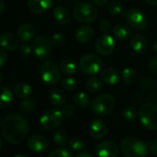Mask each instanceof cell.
Listing matches in <instances>:
<instances>
[{"label":"cell","mask_w":157,"mask_h":157,"mask_svg":"<svg viewBox=\"0 0 157 157\" xmlns=\"http://www.w3.org/2000/svg\"><path fill=\"white\" fill-rule=\"evenodd\" d=\"M1 132L9 142L18 144L23 141L27 137L29 125L23 117L19 114H11L3 120Z\"/></svg>","instance_id":"obj_1"},{"label":"cell","mask_w":157,"mask_h":157,"mask_svg":"<svg viewBox=\"0 0 157 157\" xmlns=\"http://www.w3.org/2000/svg\"><path fill=\"white\" fill-rule=\"evenodd\" d=\"M120 149L125 157H146L148 148L146 144L136 137H127L120 144Z\"/></svg>","instance_id":"obj_2"},{"label":"cell","mask_w":157,"mask_h":157,"mask_svg":"<svg viewBox=\"0 0 157 157\" xmlns=\"http://www.w3.org/2000/svg\"><path fill=\"white\" fill-rule=\"evenodd\" d=\"M72 14L74 19L78 22L91 23L96 20L98 16V10L92 4L81 2L74 6Z\"/></svg>","instance_id":"obj_3"},{"label":"cell","mask_w":157,"mask_h":157,"mask_svg":"<svg viewBox=\"0 0 157 157\" xmlns=\"http://www.w3.org/2000/svg\"><path fill=\"white\" fill-rule=\"evenodd\" d=\"M116 100L112 94H104L93 100L91 103L92 111L99 116H105L111 113L115 107Z\"/></svg>","instance_id":"obj_4"},{"label":"cell","mask_w":157,"mask_h":157,"mask_svg":"<svg viewBox=\"0 0 157 157\" xmlns=\"http://www.w3.org/2000/svg\"><path fill=\"white\" fill-rule=\"evenodd\" d=\"M141 125L150 130L157 128V105L147 103L143 105L139 112Z\"/></svg>","instance_id":"obj_5"},{"label":"cell","mask_w":157,"mask_h":157,"mask_svg":"<svg viewBox=\"0 0 157 157\" xmlns=\"http://www.w3.org/2000/svg\"><path fill=\"white\" fill-rule=\"evenodd\" d=\"M40 76L42 81L49 85L53 86L60 81V68L53 61H45L40 68Z\"/></svg>","instance_id":"obj_6"},{"label":"cell","mask_w":157,"mask_h":157,"mask_svg":"<svg viewBox=\"0 0 157 157\" xmlns=\"http://www.w3.org/2000/svg\"><path fill=\"white\" fill-rule=\"evenodd\" d=\"M80 68L87 75H95L100 72L103 67L102 59L95 54L83 55L78 63Z\"/></svg>","instance_id":"obj_7"},{"label":"cell","mask_w":157,"mask_h":157,"mask_svg":"<svg viewBox=\"0 0 157 157\" xmlns=\"http://www.w3.org/2000/svg\"><path fill=\"white\" fill-rule=\"evenodd\" d=\"M63 117L62 111L54 108L48 109L40 117V125L47 130L55 129L62 124Z\"/></svg>","instance_id":"obj_8"},{"label":"cell","mask_w":157,"mask_h":157,"mask_svg":"<svg viewBox=\"0 0 157 157\" xmlns=\"http://www.w3.org/2000/svg\"><path fill=\"white\" fill-rule=\"evenodd\" d=\"M32 50L38 60H45L52 53L51 41L45 36H38L33 41Z\"/></svg>","instance_id":"obj_9"},{"label":"cell","mask_w":157,"mask_h":157,"mask_svg":"<svg viewBox=\"0 0 157 157\" xmlns=\"http://www.w3.org/2000/svg\"><path fill=\"white\" fill-rule=\"evenodd\" d=\"M126 19L128 24L138 31L144 30L148 24L147 17L142 11L138 9H131L128 10L126 13Z\"/></svg>","instance_id":"obj_10"},{"label":"cell","mask_w":157,"mask_h":157,"mask_svg":"<svg viewBox=\"0 0 157 157\" xmlns=\"http://www.w3.org/2000/svg\"><path fill=\"white\" fill-rule=\"evenodd\" d=\"M115 46L116 43L114 38L107 33L99 36L95 42V50L102 56L111 55L115 50Z\"/></svg>","instance_id":"obj_11"},{"label":"cell","mask_w":157,"mask_h":157,"mask_svg":"<svg viewBox=\"0 0 157 157\" xmlns=\"http://www.w3.org/2000/svg\"><path fill=\"white\" fill-rule=\"evenodd\" d=\"M97 157H118V147L111 140H105L98 143L95 147Z\"/></svg>","instance_id":"obj_12"},{"label":"cell","mask_w":157,"mask_h":157,"mask_svg":"<svg viewBox=\"0 0 157 157\" xmlns=\"http://www.w3.org/2000/svg\"><path fill=\"white\" fill-rule=\"evenodd\" d=\"M28 146L35 152H43L48 148V140L40 134H34L29 138Z\"/></svg>","instance_id":"obj_13"},{"label":"cell","mask_w":157,"mask_h":157,"mask_svg":"<svg viewBox=\"0 0 157 157\" xmlns=\"http://www.w3.org/2000/svg\"><path fill=\"white\" fill-rule=\"evenodd\" d=\"M54 3V0H28L29 10L35 14H42L49 10Z\"/></svg>","instance_id":"obj_14"},{"label":"cell","mask_w":157,"mask_h":157,"mask_svg":"<svg viewBox=\"0 0 157 157\" xmlns=\"http://www.w3.org/2000/svg\"><path fill=\"white\" fill-rule=\"evenodd\" d=\"M129 45H130L131 50L134 53L141 55V54H144L145 51L147 50L148 44L143 35L136 33L131 36L129 40Z\"/></svg>","instance_id":"obj_15"},{"label":"cell","mask_w":157,"mask_h":157,"mask_svg":"<svg viewBox=\"0 0 157 157\" xmlns=\"http://www.w3.org/2000/svg\"><path fill=\"white\" fill-rule=\"evenodd\" d=\"M0 45L7 51H13L19 45V37L10 33H4L0 35Z\"/></svg>","instance_id":"obj_16"},{"label":"cell","mask_w":157,"mask_h":157,"mask_svg":"<svg viewBox=\"0 0 157 157\" xmlns=\"http://www.w3.org/2000/svg\"><path fill=\"white\" fill-rule=\"evenodd\" d=\"M89 130L93 138L99 140L105 136L107 131V127L105 121H103L102 119H94L91 123Z\"/></svg>","instance_id":"obj_17"},{"label":"cell","mask_w":157,"mask_h":157,"mask_svg":"<svg viewBox=\"0 0 157 157\" xmlns=\"http://www.w3.org/2000/svg\"><path fill=\"white\" fill-rule=\"evenodd\" d=\"M94 36V31L88 25H82L78 27L75 32V38L81 44H86L90 42Z\"/></svg>","instance_id":"obj_18"},{"label":"cell","mask_w":157,"mask_h":157,"mask_svg":"<svg viewBox=\"0 0 157 157\" xmlns=\"http://www.w3.org/2000/svg\"><path fill=\"white\" fill-rule=\"evenodd\" d=\"M35 33H36V29L33 24L23 23L19 27L17 35L20 40H21L23 42H29L34 37Z\"/></svg>","instance_id":"obj_19"},{"label":"cell","mask_w":157,"mask_h":157,"mask_svg":"<svg viewBox=\"0 0 157 157\" xmlns=\"http://www.w3.org/2000/svg\"><path fill=\"white\" fill-rule=\"evenodd\" d=\"M119 73L112 67L105 68L101 73V80L107 85H116L119 82Z\"/></svg>","instance_id":"obj_20"},{"label":"cell","mask_w":157,"mask_h":157,"mask_svg":"<svg viewBox=\"0 0 157 157\" xmlns=\"http://www.w3.org/2000/svg\"><path fill=\"white\" fill-rule=\"evenodd\" d=\"M53 15L55 20L60 24H67L71 21V14L66 8L57 7L54 10Z\"/></svg>","instance_id":"obj_21"},{"label":"cell","mask_w":157,"mask_h":157,"mask_svg":"<svg viewBox=\"0 0 157 157\" xmlns=\"http://www.w3.org/2000/svg\"><path fill=\"white\" fill-rule=\"evenodd\" d=\"M13 101L12 91L5 86H0V109L9 107Z\"/></svg>","instance_id":"obj_22"},{"label":"cell","mask_w":157,"mask_h":157,"mask_svg":"<svg viewBox=\"0 0 157 157\" xmlns=\"http://www.w3.org/2000/svg\"><path fill=\"white\" fill-rule=\"evenodd\" d=\"M113 34L116 38L118 40H126L127 38L129 37L131 33V30L128 25L127 24H117L113 28Z\"/></svg>","instance_id":"obj_23"},{"label":"cell","mask_w":157,"mask_h":157,"mask_svg":"<svg viewBox=\"0 0 157 157\" xmlns=\"http://www.w3.org/2000/svg\"><path fill=\"white\" fill-rule=\"evenodd\" d=\"M60 70L66 75H73L78 70V66L76 62L71 58H66L61 61L59 65Z\"/></svg>","instance_id":"obj_24"},{"label":"cell","mask_w":157,"mask_h":157,"mask_svg":"<svg viewBox=\"0 0 157 157\" xmlns=\"http://www.w3.org/2000/svg\"><path fill=\"white\" fill-rule=\"evenodd\" d=\"M50 102L56 107L62 106L66 102V94L60 89H54L50 94Z\"/></svg>","instance_id":"obj_25"},{"label":"cell","mask_w":157,"mask_h":157,"mask_svg":"<svg viewBox=\"0 0 157 157\" xmlns=\"http://www.w3.org/2000/svg\"><path fill=\"white\" fill-rule=\"evenodd\" d=\"M122 81L125 84L130 85L135 82L136 78H137V71L135 68L131 67H128L123 69L122 74H121Z\"/></svg>","instance_id":"obj_26"},{"label":"cell","mask_w":157,"mask_h":157,"mask_svg":"<svg viewBox=\"0 0 157 157\" xmlns=\"http://www.w3.org/2000/svg\"><path fill=\"white\" fill-rule=\"evenodd\" d=\"M32 92H33V89H32L31 85H29L28 83H24V82L18 84L14 90L16 96L21 99L29 98L32 94Z\"/></svg>","instance_id":"obj_27"},{"label":"cell","mask_w":157,"mask_h":157,"mask_svg":"<svg viewBox=\"0 0 157 157\" xmlns=\"http://www.w3.org/2000/svg\"><path fill=\"white\" fill-rule=\"evenodd\" d=\"M86 86H87V89L90 93L97 94V93L101 92V90L103 88V82H102V80H100L99 78L93 76L88 80Z\"/></svg>","instance_id":"obj_28"},{"label":"cell","mask_w":157,"mask_h":157,"mask_svg":"<svg viewBox=\"0 0 157 157\" xmlns=\"http://www.w3.org/2000/svg\"><path fill=\"white\" fill-rule=\"evenodd\" d=\"M74 103L82 108H86L89 106L90 105V99L89 96L83 93V92H78L75 94L74 97H73Z\"/></svg>","instance_id":"obj_29"},{"label":"cell","mask_w":157,"mask_h":157,"mask_svg":"<svg viewBox=\"0 0 157 157\" xmlns=\"http://www.w3.org/2000/svg\"><path fill=\"white\" fill-rule=\"evenodd\" d=\"M67 138H68L67 133L63 129H58L54 134V141L59 147H62L67 143Z\"/></svg>","instance_id":"obj_30"},{"label":"cell","mask_w":157,"mask_h":157,"mask_svg":"<svg viewBox=\"0 0 157 157\" xmlns=\"http://www.w3.org/2000/svg\"><path fill=\"white\" fill-rule=\"evenodd\" d=\"M122 117L127 121H133L138 117V111L135 107L132 106L126 107L122 112Z\"/></svg>","instance_id":"obj_31"},{"label":"cell","mask_w":157,"mask_h":157,"mask_svg":"<svg viewBox=\"0 0 157 157\" xmlns=\"http://www.w3.org/2000/svg\"><path fill=\"white\" fill-rule=\"evenodd\" d=\"M35 106H36L35 101L33 99L30 98V97L26 98V99H23V101L21 104V109L24 113H30V112L33 111Z\"/></svg>","instance_id":"obj_32"},{"label":"cell","mask_w":157,"mask_h":157,"mask_svg":"<svg viewBox=\"0 0 157 157\" xmlns=\"http://www.w3.org/2000/svg\"><path fill=\"white\" fill-rule=\"evenodd\" d=\"M48 157H73V154L68 149L60 147L51 151Z\"/></svg>","instance_id":"obj_33"},{"label":"cell","mask_w":157,"mask_h":157,"mask_svg":"<svg viewBox=\"0 0 157 157\" xmlns=\"http://www.w3.org/2000/svg\"><path fill=\"white\" fill-rule=\"evenodd\" d=\"M68 146H69V148H71L74 151H82L85 147V144L82 139L78 138V137H73V138L69 139Z\"/></svg>","instance_id":"obj_34"},{"label":"cell","mask_w":157,"mask_h":157,"mask_svg":"<svg viewBox=\"0 0 157 157\" xmlns=\"http://www.w3.org/2000/svg\"><path fill=\"white\" fill-rule=\"evenodd\" d=\"M61 84H62V87L68 91V92H72L76 89L77 87V82H76V80L71 77H66L64 78L62 82H61Z\"/></svg>","instance_id":"obj_35"},{"label":"cell","mask_w":157,"mask_h":157,"mask_svg":"<svg viewBox=\"0 0 157 157\" xmlns=\"http://www.w3.org/2000/svg\"><path fill=\"white\" fill-rule=\"evenodd\" d=\"M66 43V36L62 33H55L51 37V44L56 47H61Z\"/></svg>","instance_id":"obj_36"},{"label":"cell","mask_w":157,"mask_h":157,"mask_svg":"<svg viewBox=\"0 0 157 157\" xmlns=\"http://www.w3.org/2000/svg\"><path fill=\"white\" fill-rule=\"evenodd\" d=\"M106 10L112 15H119L123 10V7L119 2L114 1V2H111L107 5Z\"/></svg>","instance_id":"obj_37"},{"label":"cell","mask_w":157,"mask_h":157,"mask_svg":"<svg viewBox=\"0 0 157 157\" xmlns=\"http://www.w3.org/2000/svg\"><path fill=\"white\" fill-rule=\"evenodd\" d=\"M75 113H76V107H75V105H73L71 104L66 105L62 108V114L65 117H72Z\"/></svg>","instance_id":"obj_38"},{"label":"cell","mask_w":157,"mask_h":157,"mask_svg":"<svg viewBox=\"0 0 157 157\" xmlns=\"http://www.w3.org/2000/svg\"><path fill=\"white\" fill-rule=\"evenodd\" d=\"M99 30L104 33H107L111 30V22L108 20H102L99 22Z\"/></svg>","instance_id":"obj_39"},{"label":"cell","mask_w":157,"mask_h":157,"mask_svg":"<svg viewBox=\"0 0 157 157\" xmlns=\"http://www.w3.org/2000/svg\"><path fill=\"white\" fill-rule=\"evenodd\" d=\"M148 68H149V71L152 75L157 76V56H153L150 60L149 65H148Z\"/></svg>","instance_id":"obj_40"},{"label":"cell","mask_w":157,"mask_h":157,"mask_svg":"<svg viewBox=\"0 0 157 157\" xmlns=\"http://www.w3.org/2000/svg\"><path fill=\"white\" fill-rule=\"evenodd\" d=\"M32 47L29 45V44H21V47H20V55L22 56V57H27V56H30V54L32 53Z\"/></svg>","instance_id":"obj_41"},{"label":"cell","mask_w":157,"mask_h":157,"mask_svg":"<svg viewBox=\"0 0 157 157\" xmlns=\"http://www.w3.org/2000/svg\"><path fill=\"white\" fill-rule=\"evenodd\" d=\"M8 60V55L5 52L4 49L0 48V68H1L7 62Z\"/></svg>","instance_id":"obj_42"},{"label":"cell","mask_w":157,"mask_h":157,"mask_svg":"<svg viewBox=\"0 0 157 157\" xmlns=\"http://www.w3.org/2000/svg\"><path fill=\"white\" fill-rule=\"evenodd\" d=\"M150 151L153 153V154H157V140H152L151 143H150Z\"/></svg>","instance_id":"obj_43"},{"label":"cell","mask_w":157,"mask_h":157,"mask_svg":"<svg viewBox=\"0 0 157 157\" xmlns=\"http://www.w3.org/2000/svg\"><path fill=\"white\" fill-rule=\"evenodd\" d=\"M108 0H92V2L97 7H103L107 3Z\"/></svg>","instance_id":"obj_44"},{"label":"cell","mask_w":157,"mask_h":157,"mask_svg":"<svg viewBox=\"0 0 157 157\" xmlns=\"http://www.w3.org/2000/svg\"><path fill=\"white\" fill-rule=\"evenodd\" d=\"M76 157H93V156H92V154H91L89 151H80V152H78V153L76 155Z\"/></svg>","instance_id":"obj_45"},{"label":"cell","mask_w":157,"mask_h":157,"mask_svg":"<svg viewBox=\"0 0 157 157\" xmlns=\"http://www.w3.org/2000/svg\"><path fill=\"white\" fill-rule=\"evenodd\" d=\"M5 7H6L5 1H4V0H0V14H1L4 11Z\"/></svg>","instance_id":"obj_46"},{"label":"cell","mask_w":157,"mask_h":157,"mask_svg":"<svg viewBox=\"0 0 157 157\" xmlns=\"http://www.w3.org/2000/svg\"><path fill=\"white\" fill-rule=\"evenodd\" d=\"M146 3L151 6H156L157 5V0H145Z\"/></svg>","instance_id":"obj_47"},{"label":"cell","mask_w":157,"mask_h":157,"mask_svg":"<svg viewBox=\"0 0 157 157\" xmlns=\"http://www.w3.org/2000/svg\"><path fill=\"white\" fill-rule=\"evenodd\" d=\"M152 49H153L154 52L157 53V41H155V42L153 43V44H152Z\"/></svg>","instance_id":"obj_48"},{"label":"cell","mask_w":157,"mask_h":157,"mask_svg":"<svg viewBox=\"0 0 157 157\" xmlns=\"http://www.w3.org/2000/svg\"><path fill=\"white\" fill-rule=\"evenodd\" d=\"M2 82H3V75L1 72H0V84L2 83Z\"/></svg>","instance_id":"obj_49"},{"label":"cell","mask_w":157,"mask_h":157,"mask_svg":"<svg viewBox=\"0 0 157 157\" xmlns=\"http://www.w3.org/2000/svg\"><path fill=\"white\" fill-rule=\"evenodd\" d=\"M14 157H29V156L24 155V154H18V155H15Z\"/></svg>","instance_id":"obj_50"},{"label":"cell","mask_w":157,"mask_h":157,"mask_svg":"<svg viewBox=\"0 0 157 157\" xmlns=\"http://www.w3.org/2000/svg\"><path fill=\"white\" fill-rule=\"evenodd\" d=\"M2 148V140H1V138H0V150Z\"/></svg>","instance_id":"obj_51"},{"label":"cell","mask_w":157,"mask_h":157,"mask_svg":"<svg viewBox=\"0 0 157 157\" xmlns=\"http://www.w3.org/2000/svg\"><path fill=\"white\" fill-rule=\"evenodd\" d=\"M2 118H1V116H0V127H1V125H2Z\"/></svg>","instance_id":"obj_52"},{"label":"cell","mask_w":157,"mask_h":157,"mask_svg":"<svg viewBox=\"0 0 157 157\" xmlns=\"http://www.w3.org/2000/svg\"><path fill=\"white\" fill-rule=\"evenodd\" d=\"M114 1H116V2H120L121 0H114Z\"/></svg>","instance_id":"obj_53"}]
</instances>
